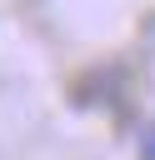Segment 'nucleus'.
I'll use <instances>...</instances> for the list:
<instances>
[{
	"label": "nucleus",
	"instance_id": "f257e3e1",
	"mask_svg": "<svg viewBox=\"0 0 155 160\" xmlns=\"http://www.w3.org/2000/svg\"><path fill=\"white\" fill-rule=\"evenodd\" d=\"M140 155H145V160H155V125L145 130V140H140Z\"/></svg>",
	"mask_w": 155,
	"mask_h": 160
}]
</instances>
